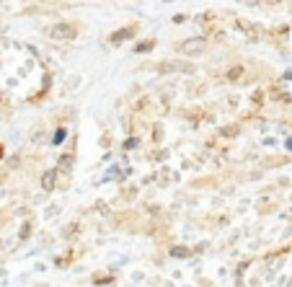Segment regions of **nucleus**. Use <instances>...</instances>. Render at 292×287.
Masks as SVG:
<instances>
[{
	"instance_id": "5",
	"label": "nucleus",
	"mask_w": 292,
	"mask_h": 287,
	"mask_svg": "<svg viewBox=\"0 0 292 287\" xmlns=\"http://www.w3.org/2000/svg\"><path fill=\"white\" fill-rule=\"evenodd\" d=\"M155 47V42H145V44H137V47H134V52H150Z\"/></svg>"
},
{
	"instance_id": "3",
	"label": "nucleus",
	"mask_w": 292,
	"mask_h": 287,
	"mask_svg": "<svg viewBox=\"0 0 292 287\" xmlns=\"http://www.w3.org/2000/svg\"><path fill=\"white\" fill-rule=\"evenodd\" d=\"M202 49H205V39H192L189 44H181V47H178V52H186V54H197Z\"/></svg>"
},
{
	"instance_id": "8",
	"label": "nucleus",
	"mask_w": 292,
	"mask_h": 287,
	"mask_svg": "<svg viewBox=\"0 0 292 287\" xmlns=\"http://www.w3.org/2000/svg\"><path fill=\"white\" fill-rule=\"evenodd\" d=\"M0 155H3V147H0Z\"/></svg>"
},
{
	"instance_id": "1",
	"label": "nucleus",
	"mask_w": 292,
	"mask_h": 287,
	"mask_svg": "<svg viewBox=\"0 0 292 287\" xmlns=\"http://www.w3.org/2000/svg\"><path fill=\"white\" fill-rule=\"evenodd\" d=\"M49 34H52L54 39H65V42H70V39L78 37V26H73V24H57V26H52V29H49Z\"/></svg>"
},
{
	"instance_id": "4",
	"label": "nucleus",
	"mask_w": 292,
	"mask_h": 287,
	"mask_svg": "<svg viewBox=\"0 0 292 287\" xmlns=\"http://www.w3.org/2000/svg\"><path fill=\"white\" fill-rule=\"evenodd\" d=\"M54 176H57V171H47V174H44V179H42L44 189H52L54 187Z\"/></svg>"
},
{
	"instance_id": "6",
	"label": "nucleus",
	"mask_w": 292,
	"mask_h": 287,
	"mask_svg": "<svg viewBox=\"0 0 292 287\" xmlns=\"http://www.w3.org/2000/svg\"><path fill=\"white\" fill-rule=\"evenodd\" d=\"M62 140H65V130H57V132H54V137H52V143H54V145H60Z\"/></svg>"
},
{
	"instance_id": "2",
	"label": "nucleus",
	"mask_w": 292,
	"mask_h": 287,
	"mask_svg": "<svg viewBox=\"0 0 292 287\" xmlns=\"http://www.w3.org/2000/svg\"><path fill=\"white\" fill-rule=\"evenodd\" d=\"M134 34H137V26H127V29H119V31H114L109 37V42L111 44H122V42H127V39H132Z\"/></svg>"
},
{
	"instance_id": "7",
	"label": "nucleus",
	"mask_w": 292,
	"mask_h": 287,
	"mask_svg": "<svg viewBox=\"0 0 292 287\" xmlns=\"http://www.w3.org/2000/svg\"><path fill=\"white\" fill-rule=\"evenodd\" d=\"M287 147H290V150H292V140H287Z\"/></svg>"
}]
</instances>
